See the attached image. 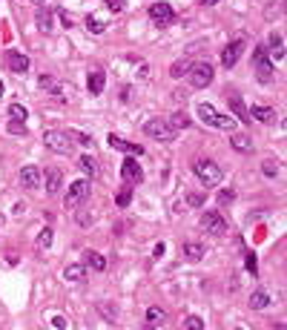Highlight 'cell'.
<instances>
[{
    "label": "cell",
    "instance_id": "f6af8a7d",
    "mask_svg": "<svg viewBox=\"0 0 287 330\" xmlns=\"http://www.w3.org/2000/svg\"><path fill=\"white\" fill-rule=\"evenodd\" d=\"M107 6L112 12H124L126 9V0H107Z\"/></svg>",
    "mask_w": 287,
    "mask_h": 330
},
{
    "label": "cell",
    "instance_id": "52a82bcc",
    "mask_svg": "<svg viewBox=\"0 0 287 330\" xmlns=\"http://www.w3.org/2000/svg\"><path fill=\"white\" fill-rule=\"evenodd\" d=\"M89 178H78V181H72V187H69V193H66V207H78L81 201H86L89 198Z\"/></svg>",
    "mask_w": 287,
    "mask_h": 330
},
{
    "label": "cell",
    "instance_id": "e575fe53",
    "mask_svg": "<svg viewBox=\"0 0 287 330\" xmlns=\"http://www.w3.org/2000/svg\"><path fill=\"white\" fill-rule=\"evenodd\" d=\"M72 86L69 83H52V95L55 98H61V101H72Z\"/></svg>",
    "mask_w": 287,
    "mask_h": 330
},
{
    "label": "cell",
    "instance_id": "ba28073f",
    "mask_svg": "<svg viewBox=\"0 0 287 330\" xmlns=\"http://www.w3.org/2000/svg\"><path fill=\"white\" fill-rule=\"evenodd\" d=\"M201 230H204L207 235L218 239V235H224V232H227V221L218 213H204V215H201Z\"/></svg>",
    "mask_w": 287,
    "mask_h": 330
},
{
    "label": "cell",
    "instance_id": "5b68a950",
    "mask_svg": "<svg viewBox=\"0 0 287 330\" xmlns=\"http://www.w3.org/2000/svg\"><path fill=\"white\" fill-rule=\"evenodd\" d=\"M144 132L150 135V138H155V141H161V144H167V141H172V138H175V129H172L167 121H161V118L147 121V124H144Z\"/></svg>",
    "mask_w": 287,
    "mask_h": 330
},
{
    "label": "cell",
    "instance_id": "ac0fdd59",
    "mask_svg": "<svg viewBox=\"0 0 287 330\" xmlns=\"http://www.w3.org/2000/svg\"><path fill=\"white\" fill-rule=\"evenodd\" d=\"M250 118H256V121H259V124H273V121H276V112H273V107H253L250 109Z\"/></svg>",
    "mask_w": 287,
    "mask_h": 330
},
{
    "label": "cell",
    "instance_id": "681fc988",
    "mask_svg": "<svg viewBox=\"0 0 287 330\" xmlns=\"http://www.w3.org/2000/svg\"><path fill=\"white\" fill-rule=\"evenodd\" d=\"M32 3H37V6H40V3H43V0H32Z\"/></svg>",
    "mask_w": 287,
    "mask_h": 330
},
{
    "label": "cell",
    "instance_id": "8d00e7d4",
    "mask_svg": "<svg viewBox=\"0 0 287 330\" xmlns=\"http://www.w3.org/2000/svg\"><path fill=\"white\" fill-rule=\"evenodd\" d=\"M52 18H58V20H61V26H66V29H72V26H75V20H72V15H69V12H63V9H55V12H52Z\"/></svg>",
    "mask_w": 287,
    "mask_h": 330
},
{
    "label": "cell",
    "instance_id": "8992f818",
    "mask_svg": "<svg viewBox=\"0 0 287 330\" xmlns=\"http://www.w3.org/2000/svg\"><path fill=\"white\" fill-rule=\"evenodd\" d=\"M244 46H247V40H244V37H235V40H230V43L224 46V52H221V66H224V69H233L235 63L242 61Z\"/></svg>",
    "mask_w": 287,
    "mask_h": 330
},
{
    "label": "cell",
    "instance_id": "277c9868",
    "mask_svg": "<svg viewBox=\"0 0 287 330\" xmlns=\"http://www.w3.org/2000/svg\"><path fill=\"white\" fill-rule=\"evenodd\" d=\"M187 75H189L193 89H207V86L213 83V78H215V69H213V63H193Z\"/></svg>",
    "mask_w": 287,
    "mask_h": 330
},
{
    "label": "cell",
    "instance_id": "f907efd6",
    "mask_svg": "<svg viewBox=\"0 0 287 330\" xmlns=\"http://www.w3.org/2000/svg\"><path fill=\"white\" fill-rule=\"evenodd\" d=\"M0 95H3V80H0Z\"/></svg>",
    "mask_w": 287,
    "mask_h": 330
},
{
    "label": "cell",
    "instance_id": "7402d4cb",
    "mask_svg": "<svg viewBox=\"0 0 287 330\" xmlns=\"http://www.w3.org/2000/svg\"><path fill=\"white\" fill-rule=\"evenodd\" d=\"M167 124H170L172 129L178 132V129H189V126H193V121H189L187 112H172V115L167 118Z\"/></svg>",
    "mask_w": 287,
    "mask_h": 330
},
{
    "label": "cell",
    "instance_id": "9c48e42d",
    "mask_svg": "<svg viewBox=\"0 0 287 330\" xmlns=\"http://www.w3.org/2000/svg\"><path fill=\"white\" fill-rule=\"evenodd\" d=\"M89 201V198H86ZM86 201H81L78 207H72L75 210V221H78V227H83V230H89L92 224H95V218H98V210L92 204H86Z\"/></svg>",
    "mask_w": 287,
    "mask_h": 330
},
{
    "label": "cell",
    "instance_id": "c3c4849f",
    "mask_svg": "<svg viewBox=\"0 0 287 330\" xmlns=\"http://www.w3.org/2000/svg\"><path fill=\"white\" fill-rule=\"evenodd\" d=\"M218 0H198V6H215Z\"/></svg>",
    "mask_w": 287,
    "mask_h": 330
},
{
    "label": "cell",
    "instance_id": "83f0119b",
    "mask_svg": "<svg viewBox=\"0 0 287 330\" xmlns=\"http://www.w3.org/2000/svg\"><path fill=\"white\" fill-rule=\"evenodd\" d=\"M83 276H86V267H83V264H69V267L63 270V278H66V281H83Z\"/></svg>",
    "mask_w": 287,
    "mask_h": 330
},
{
    "label": "cell",
    "instance_id": "e0dca14e",
    "mask_svg": "<svg viewBox=\"0 0 287 330\" xmlns=\"http://www.w3.org/2000/svg\"><path fill=\"white\" fill-rule=\"evenodd\" d=\"M6 63H9V69L12 72H18V75H23V72L29 69V58L26 55H20V52H6Z\"/></svg>",
    "mask_w": 287,
    "mask_h": 330
},
{
    "label": "cell",
    "instance_id": "3957f363",
    "mask_svg": "<svg viewBox=\"0 0 287 330\" xmlns=\"http://www.w3.org/2000/svg\"><path fill=\"white\" fill-rule=\"evenodd\" d=\"M43 144L52 152H58V155H72V150H75L72 135L69 132H58V129H49V132L43 135Z\"/></svg>",
    "mask_w": 287,
    "mask_h": 330
},
{
    "label": "cell",
    "instance_id": "484cf974",
    "mask_svg": "<svg viewBox=\"0 0 287 330\" xmlns=\"http://www.w3.org/2000/svg\"><path fill=\"white\" fill-rule=\"evenodd\" d=\"M95 310H98V316H101V319H107L109 324H115V321H118V310H115V304L101 302L98 307H95Z\"/></svg>",
    "mask_w": 287,
    "mask_h": 330
},
{
    "label": "cell",
    "instance_id": "2e32d148",
    "mask_svg": "<svg viewBox=\"0 0 287 330\" xmlns=\"http://www.w3.org/2000/svg\"><path fill=\"white\" fill-rule=\"evenodd\" d=\"M267 58H273V61H284V43H281V35L278 32H273L270 35V40H267Z\"/></svg>",
    "mask_w": 287,
    "mask_h": 330
},
{
    "label": "cell",
    "instance_id": "44dd1931",
    "mask_svg": "<svg viewBox=\"0 0 287 330\" xmlns=\"http://www.w3.org/2000/svg\"><path fill=\"white\" fill-rule=\"evenodd\" d=\"M52 241H55V227H43V230L37 232L35 247H37V250H49V247H52Z\"/></svg>",
    "mask_w": 287,
    "mask_h": 330
},
{
    "label": "cell",
    "instance_id": "d4e9b609",
    "mask_svg": "<svg viewBox=\"0 0 287 330\" xmlns=\"http://www.w3.org/2000/svg\"><path fill=\"white\" fill-rule=\"evenodd\" d=\"M37 29H40L43 35H52V32H55L52 12H46V9H40V12H37Z\"/></svg>",
    "mask_w": 287,
    "mask_h": 330
},
{
    "label": "cell",
    "instance_id": "30bf717a",
    "mask_svg": "<svg viewBox=\"0 0 287 330\" xmlns=\"http://www.w3.org/2000/svg\"><path fill=\"white\" fill-rule=\"evenodd\" d=\"M121 178H124L126 184H141V181H144L141 164H138L135 158H126L124 164H121Z\"/></svg>",
    "mask_w": 287,
    "mask_h": 330
},
{
    "label": "cell",
    "instance_id": "f1b7e54d",
    "mask_svg": "<svg viewBox=\"0 0 287 330\" xmlns=\"http://www.w3.org/2000/svg\"><path fill=\"white\" fill-rule=\"evenodd\" d=\"M267 304H270V293H267V290H256V293L250 296V307H253V310H264Z\"/></svg>",
    "mask_w": 287,
    "mask_h": 330
},
{
    "label": "cell",
    "instance_id": "cb8c5ba5",
    "mask_svg": "<svg viewBox=\"0 0 287 330\" xmlns=\"http://www.w3.org/2000/svg\"><path fill=\"white\" fill-rule=\"evenodd\" d=\"M144 319H147V327H161V324H164V319H167V313H164L161 307H150Z\"/></svg>",
    "mask_w": 287,
    "mask_h": 330
},
{
    "label": "cell",
    "instance_id": "603a6c76",
    "mask_svg": "<svg viewBox=\"0 0 287 330\" xmlns=\"http://www.w3.org/2000/svg\"><path fill=\"white\" fill-rule=\"evenodd\" d=\"M256 78H259V83H270V80H273V66H270V58H264L261 63H256Z\"/></svg>",
    "mask_w": 287,
    "mask_h": 330
},
{
    "label": "cell",
    "instance_id": "d6a6232c",
    "mask_svg": "<svg viewBox=\"0 0 287 330\" xmlns=\"http://www.w3.org/2000/svg\"><path fill=\"white\" fill-rule=\"evenodd\" d=\"M26 118H29V112H26L23 104H12L9 107V121H23V124H26Z\"/></svg>",
    "mask_w": 287,
    "mask_h": 330
},
{
    "label": "cell",
    "instance_id": "5bb4252c",
    "mask_svg": "<svg viewBox=\"0 0 287 330\" xmlns=\"http://www.w3.org/2000/svg\"><path fill=\"white\" fill-rule=\"evenodd\" d=\"M78 170H81V175L83 178H98V172H101V167H98V161L92 158V155H81L78 158Z\"/></svg>",
    "mask_w": 287,
    "mask_h": 330
},
{
    "label": "cell",
    "instance_id": "7dc6e473",
    "mask_svg": "<svg viewBox=\"0 0 287 330\" xmlns=\"http://www.w3.org/2000/svg\"><path fill=\"white\" fill-rule=\"evenodd\" d=\"M164 250H167V247H164L161 241H158V244H155V250H153V256H155V259H161V256H164Z\"/></svg>",
    "mask_w": 287,
    "mask_h": 330
},
{
    "label": "cell",
    "instance_id": "b9f144b4",
    "mask_svg": "<svg viewBox=\"0 0 287 330\" xmlns=\"http://www.w3.org/2000/svg\"><path fill=\"white\" fill-rule=\"evenodd\" d=\"M233 201H235L233 190H218V204H233Z\"/></svg>",
    "mask_w": 287,
    "mask_h": 330
},
{
    "label": "cell",
    "instance_id": "d590c367",
    "mask_svg": "<svg viewBox=\"0 0 287 330\" xmlns=\"http://www.w3.org/2000/svg\"><path fill=\"white\" fill-rule=\"evenodd\" d=\"M189 66H193L189 61H175L170 66V75H172V78H181V75H187V72H189Z\"/></svg>",
    "mask_w": 287,
    "mask_h": 330
},
{
    "label": "cell",
    "instance_id": "4fadbf2b",
    "mask_svg": "<svg viewBox=\"0 0 287 330\" xmlns=\"http://www.w3.org/2000/svg\"><path fill=\"white\" fill-rule=\"evenodd\" d=\"M43 178H46V193L49 196H58L63 187V172L58 170V167H49V170L43 172Z\"/></svg>",
    "mask_w": 287,
    "mask_h": 330
},
{
    "label": "cell",
    "instance_id": "7bdbcfd3",
    "mask_svg": "<svg viewBox=\"0 0 287 330\" xmlns=\"http://www.w3.org/2000/svg\"><path fill=\"white\" fill-rule=\"evenodd\" d=\"M49 324H52V327H58V330H66V327H69L66 316H49Z\"/></svg>",
    "mask_w": 287,
    "mask_h": 330
},
{
    "label": "cell",
    "instance_id": "f546056e",
    "mask_svg": "<svg viewBox=\"0 0 287 330\" xmlns=\"http://www.w3.org/2000/svg\"><path fill=\"white\" fill-rule=\"evenodd\" d=\"M230 109H233L235 115L242 118V124H247V121H250V112L244 109V104H242V98H238V95H230Z\"/></svg>",
    "mask_w": 287,
    "mask_h": 330
},
{
    "label": "cell",
    "instance_id": "ab89813d",
    "mask_svg": "<svg viewBox=\"0 0 287 330\" xmlns=\"http://www.w3.org/2000/svg\"><path fill=\"white\" fill-rule=\"evenodd\" d=\"M6 129H9V135H26V124L23 121H9Z\"/></svg>",
    "mask_w": 287,
    "mask_h": 330
},
{
    "label": "cell",
    "instance_id": "d6986e66",
    "mask_svg": "<svg viewBox=\"0 0 287 330\" xmlns=\"http://www.w3.org/2000/svg\"><path fill=\"white\" fill-rule=\"evenodd\" d=\"M184 259L193 261V264L201 261V259H204V244H198V241H187V244H184Z\"/></svg>",
    "mask_w": 287,
    "mask_h": 330
},
{
    "label": "cell",
    "instance_id": "f35d334b",
    "mask_svg": "<svg viewBox=\"0 0 287 330\" xmlns=\"http://www.w3.org/2000/svg\"><path fill=\"white\" fill-rule=\"evenodd\" d=\"M181 327H184V330H201V327H204V319H198V316H187Z\"/></svg>",
    "mask_w": 287,
    "mask_h": 330
},
{
    "label": "cell",
    "instance_id": "7a4b0ae2",
    "mask_svg": "<svg viewBox=\"0 0 287 330\" xmlns=\"http://www.w3.org/2000/svg\"><path fill=\"white\" fill-rule=\"evenodd\" d=\"M193 172L204 181L207 187H218V181H221V167H218L215 161H210V158L193 161Z\"/></svg>",
    "mask_w": 287,
    "mask_h": 330
},
{
    "label": "cell",
    "instance_id": "7c38bea8",
    "mask_svg": "<svg viewBox=\"0 0 287 330\" xmlns=\"http://www.w3.org/2000/svg\"><path fill=\"white\" fill-rule=\"evenodd\" d=\"M150 18H153L158 26L170 23V20H172V6H170V3H164V0H158V3L150 6Z\"/></svg>",
    "mask_w": 287,
    "mask_h": 330
},
{
    "label": "cell",
    "instance_id": "9a60e30c",
    "mask_svg": "<svg viewBox=\"0 0 287 330\" xmlns=\"http://www.w3.org/2000/svg\"><path fill=\"white\" fill-rule=\"evenodd\" d=\"M109 147H115V150L126 152V155H144L141 144H129V141H124V138H118V135H109Z\"/></svg>",
    "mask_w": 287,
    "mask_h": 330
},
{
    "label": "cell",
    "instance_id": "60d3db41",
    "mask_svg": "<svg viewBox=\"0 0 287 330\" xmlns=\"http://www.w3.org/2000/svg\"><path fill=\"white\" fill-rule=\"evenodd\" d=\"M261 170H264V175H270V178H276V172H278V164L273 158H267L264 164H261Z\"/></svg>",
    "mask_w": 287,
    "mask_h": 330
},
{
    "label": "cell",
    "instance_id": "bcb514c9",
    "mask_svg": "<svg viewBox=\"0 0 287 330\" xmlns=\"http://www.w3.org/2000/svg\"><path fill=\"white\" fill-rule=\"evenodd\" d=\"M69 135H72V138H75V141H81L83 147H89V144H92V138H89V135H86V132H69Z\"/></svg>",
    "mask_w": 287,
    "mask_h": 330
},
{
    "label": "cell",
    "instance_id": "836d02e7",
    "mask_svg": "<svg viewBox=\"0 0 287 330\" xmlns=\"http://www.w3.org/2000/svg\"><path fill=\"white\" fill-rule=\"evenodd\" d=\"M86 29H89L92 35H101V32L107 29V20H101V18H95V15H89V18H86Z\"/></svg>",
    "mask_w": 287,
    "mask_h": 330
},
{
    "label": "cell",
    "instance_id": "816d5d0a",
    "mask_svg": "<svg viewBox=\"0 0 287 330\" xmlns=\"http://www.w3.org/2000/svg\"><path fill=\"white\" fill-rule=\"evenodd\" d=\"M3 221H6V218H3V215H0V227H3Z\"/></svg>",
    "mask_w": 287,
    "mask_h": 330
},
{
    "label": "cell",
    "instance_id": "6da1fadb",
    "mask_svg": "<svg viewBox=\"0 0 287 330\" xmlns=\"http://www.w3.org/2000/svg\"><path fill=\"white\" fill-rule=\"evenodd\" d=\"M198 118H201L207 126H215V129H227V132H233V129H235L233 118L215 112V107H210V104H198Z\"/></svg>",
    "mask_w": 287,
    "mask_h": 330
},
{
    "label": "cell",
    "instance_id": "8fae6325",
    "mask_svg": "<svg viewBox=\"0 0 287 330\" xmlns=\"http://www.w3.org/2000/svg\"><path fill=\"white\" fill-rule=\"evenodd\" d=\"M40 178H43V172L37 170V167H32V164L18 172V181H20V187L23 190H37L40 187Z\"/></svg>",
    "mask_w": 287,
    "mask_h": 330
},
{
    "label": "cell",
    "instance_id": "ffe728a7",
    "mask_svg": "<svg viewBox=\"0 0 287 330\" xmlns=\"http://www.w3.org/2000/svg\"><path fill=\"white\" fill-rule=\"evenodd\" d=\"M230 144H233V150H235V152H253V141H250V135H244V132L230 135Z\"/></svg>",
    "mask_w": 287,
    "mask_h": 330
},
{
    "label": "cell",
    "instance_id": "4dcf8cb0",
    "mask_svg": "<svg viewBox=\"0 0 287 330\" xmlns=\"http://www.w3.org/2000/svg\"><path fill=\"white\" fill-rule=\"evenodd\" d=\"M104 83H107L104 72H92L89 75V92L92 95H101V92H104Z\"/></svg>",
    "mask_w": 287,
    "mask_h": 330
},
{
    "label": "cell",
    "instance_id": "ee69618b",
    "mask_svg": "<svg viewBox=\"0 0 287 330\" xmlns=\"http://www.w3.org/2000/svg\"><path fill=\"white\" fill-rule=\"evenodd\" d=\"M187 204H189V207H201V204H204V193H189V196H187Z\"/></svg>",
    "mask_w": 287,
    "mask_h": 330
},
{
    "label": "cell",
    "instance_id": "74e56055",
    "mask_svg": "<svg viewBox=\"0 0 287 330\" xmlns=\"http://www.w3.org/2000/svg\"><path fill=\"white\" fill-rule=\"evenodd\" d=\"M244 267H247V273H250V276H259V264H256V253H247V256H244Z\"/></svg>",
    "mask_w": 287,
    "mask_h": 330
},
{
    "label": "cell",
    "instance_id": "4316f807",
    "mask_svg": "<svg viewBox=\"0 0 287 330\" xmlns=\"http://www.w3.org/2000/svg\"><path fill=\"white\" fill-rule=\"evenodd\" d=\"M86 264H89L92 270H98V273L107 270V259H104L98 250H86Z\"/></svg>",
    "mask_w": 287,
    "mask_h": 330
},
{
    "label": "cell",
    "instance_id": "1f68e13d",
    "mask_svg": "<svg viewBox=\"0 0 287 330\" xmlns=\"http://www.w3.org/2000/svg\"><path fill=\"white\" fill-rule=\"evenodd\" d=\"M129 201H132V184H129V187H121L118 190V196H115V204L121 207V210H126Z\"/></svg>",
    "mask_w": 287,
    "mask_h": 330
}]
</instances>
